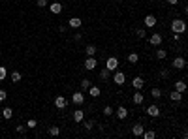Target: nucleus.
I'll return each instance as SVG.
<instances>
[{
    "instance_id": "8",
    "label": "nucleus",
    "mask_w": 188,
    "mask_h": 139,
    "mask_svg": "<svg viewBox=\"0 0 188 139\" xmlns=\"http://www.w3.org/2000/svg\"><path fill=\"white\" fill-rule=\"evenodd\" d=\"M147 115H149V117H152V119H156V117H160V107L158 105H149L147 107Z\"/></svg>"
},
{
    "instance_id": "35",
    "label": "nucleus",
    "mask_w": 188,
    "mask_h": 139,
    "mask_svg": "<svg viewBox=\"0 0 188 139\" xmlns=\"http://www.w3.org/2000/svg\"><path fill=\"white\" fill-rule=\"evenodd\" d=\"M6 98H8L6 90H2V88H0V102H6Z\"/></svg>"
},
{
    "instance_id": "28",
    "label": "nucleus",
    "mask_w": 188,
    "mask_h": 139,
    "mask_svg": "<svg viewBox=\"0 0 188 139\" xmlns=\"http://www.w3.org/2000/svg\"><path fill=\"white\" fill-rule=\"evenodd\" d=\"M135 36H137L139 40H145V38H147V32H145V28H137V30H135Z\"/></svg>"
},
{
    "instance_id": "36",
    "label": "nucleus",
    "mask_w": 188,
    "mask_h": 139,
    "mask_svg": "<svg viewBox=\"0 0 188 139\" xmlns=\"http://www.w3.org/2000/svg\"><path fill=\"white\" fill-rule=\"evenodd\" d=\"M85 126H87V130H92V128H94V120H87Z\"/></svg>"
},
{
    "instance_id": "32",
    "label": "nucleus",
    "mask_w": 188,
    "mask_h": 139,
    "mask_svg": "<svg viewBox=\"0 0 188 139\" xmlns=\"http://www.w3.org/2000/svg\"><path fill=\"white\" fill-rule=\"evenodd\" d=\"M60 133V128L58 126H51L49 128V135H58Z\"/></svg>"
},
{
    "instance_id": "7",
    "label": "nucleus",
    "mask_w": 188,
    "mask_h": 139,
    "mask_svg": "<svg viewBox=\"0 0 188 139\" xmlns=\"http://www.w3.org/2000/svg\"><path fill=\"white\" fill-rule=\"evenodd\" d=\"M66 105H68V98L66 96H57L55 98V107L57 109H66Z\"/></svg>"
},
{
    "instance_id": "38",
    "label": "nucleus",
    "mask_w": 188,
    "mask_h": 139,
    "mask_svg": "<svg viewBox=\"0 0 188 139\" xmlns=\"http://www.w3.org/2000/svg\"><path fill=\"white\" fill-rule=\"evenodd\" d=\"M27 132V126H17V133H25Z\"/></svg>"
},
{
    "instance_id": "39",
    "label": "nucleus",
    "mask_w": 188,
    "mask_h": 139,
    "mask_svg": "<svg viewBox=\"0 0 188 139\" xmlns=\"http://www.w3.org/2000/svg\"><path fill=\"white\" fill-rule=\"evenodd\" d=\"M160 75L162 77H169V72H168V70H164V72H160Z\"/></svg>"
},
{
    "instance_id": "29",
    "label": "nucleus",
    "mask_w": 188,
    "mask_h": 139,
    "mask_svg": "<svg viewBox=\"0 0 188 139\" xmlns=\"http://www.w3.org/2000/svg\"><path fill=\"white\" fill-rule=\"evenodd\" d=\"M10 79H11V83H19V81H21V74H19V72H11Z\"/></svg>"
},
{
    "instance_id": "26",
    "label": "nucleus",
    "mask_w": 188,
    "mask_h": 139,
    "mask_svg": "<svg viewBox=\"0 0 188 139\" xmlns=\"http://www.w3.org/2000/svg\"><path fill=\"white\" fill-rule=\"evenodd\" d=\"M141 135H143L145 139H154V137H156V133H154L152 130H143V133H141Z\"/></svg>"
},
{
    "instance_id": "37",
    "label": "nucleus",
    "mask_w": 188,
    "mask_h": 139,
    "mask_svg": "<svg viewBox=\"0 0 188 139\" xmlns=\"http://www.w3.org/2000/svg\"><path fill=\"white\" fill-rule=\"evenodd\" d=\"M38 6H40V8H47L49 4H47V0H38Z\"/></svg>"
},
{
    "instance_id": "9",
    "label": "nucleus",
    "mask_w": 188,
    "mask_h": 139,
    "mask_svg": "<svg viewBox=\"0 0 188 139\" xmlns=\"http://www.w3.org/2000/svg\"><path fill=\"white\" fill-rule=\"evenodd\" d=\"M162 41H164V36L158 34V32H154L152 36H149V43H151V45H160Z\"/></svg>"
},
{
    "instance_id": "25",
    "label": "nucleus",
    "mask_w": 188,
    "mask_h": 139,
    "mask_svg": "<svg viewBox=\"0 0 188 139\" xmlns=\"http://www.w3.org/2000/svg\"><path fill=\"white\" fill-rule=\"evenodd\" d=\"M109 77H111V72H109V70H107V68H104V70H102V72H100V79H104V81H107Z\"/></svg>"
},
{
    "instance_id": "40",
    "label": "nucleus",
    "mask_w": 188,
    "mask_h": 139,
    "mask_svg": "<svg viewBox=\"0 0 188 139\" xmlns=\"http://www.w3.org/2000/svg\"><path fill=\"white\" fill-rule=\"evenodd\" d=\"M166 2H168V4H171V6H175V4L179 2V0H166Z\"/></svg>"
},
{
    "instance_id": "18",
    "label": "nucleus",
    "mask_w": 188,
    "mask_h": 139,
    "mask_svg": "<svg viewBox=\"0 0 188 139\" xmlns=\"http://www.w3.org/2000/svg\"><path fill=\"white\" fill-rule=\"evenodd\" d=\"M173 86H175L173 90L181 92V94H184V92H186V83H184V81H175V85H173Z\"/></svg>"
},
{
    "instance_id": "6",
    "label": "nucleus",
    "mask_w": 188,
    "mask_h": 139,
    "mask_svg": "<svg viewBox=\"0 0 188 139\" xmlns=\"http://www.w3.org/2000/svg\"><path fill=\"white\" fill-rule=\"evenodd\" d=\"M143 100H145V94H143L141 90H135L134 94H132V102H134L135 105H141V103H143Z\"/></svg>"
},
{
    "instance_id": "21",
    "label": "nucleus",
    "mask_w": 188,
    "mask_h": 139,
    "mask_svg": "<svg viewBox=\"0 0 188 139\" xmlns=\"http://www.w3.org/2000/svg\"><path fill=\"white\" fill-rule=\"evenodd\" d=\"M0 113H2V117H4L6 120H10V119L13 117V111H11V107H4L2 111H0Z\"/></svg>"
},
{
    "instance_id": "10",
    "label": "nucleus",
    "mask_w": 188,
    "mask_h": 139,
    "mask_svg": "<svg viewBox=\"0 0 188 139\" xmlns=\"http://www.w3.org/2000/svg\"><path fill=\"white\" fill-rule=\"evenodd\" d=\"M132 86H134L135 90H141V88L145 86V81H143V77H139V75H137V77H134V79H132Z\"/></svg>"
},
{
    "instance_id": "31",
    "label": "nucleus",
    "mask_w": 188,
    "mask_h": 139,
    "mask_svg": "<svg viewBox=\"0 0 188 139\" xmlns=\"http://www.w3.org/2000/svg\"><path fill=\"white\" fill-rule=\"evenodd\" d=\"M8 77V70H6V66H0V81H4Z\"/></svg>"
},
{
    "instance_id": "12",
    "label": "nucleus",
    "mask_w": 188,
    "mask_h": 139,
    "mask_svg": "<svg viewBox=\"0 0 188 139\" xmlns=\"http://www.w3.org/2000/svg\"><path fill=\"white\" fill-rule=\"evenodd\" d=\"M81 25H83V21L79 17H70L68 19V27H72V28H79Z\"/></svg>"
},
{
    "instance_id": "2",
    "label": "nucleus",
    "mask_w": 188,
    "mask_h": 139,
    "mask_svg": "<svg viewBox=\"0 0 188 139\" xmlns=\"http://www.w3.org/2000/svg\"><path fill=\"white\" fill-rule=\"evenodd\" d=\"M105 68L109 70V72H115V70H119V58L117 57H109L105 60Z\"/></svg>"
},
{
    "instance_id": "23",
    "label": "nucleus",
    "mask_w": 188,
    "mask_h": 139,
    "mask_svg": "<svg viewBox=\"0 0 188 139\" xmlns=\"http://www.w3.org/2000/svg\"><path fill=\"white\" fill-rule=\"evenodd\" d=\"M151 96H152L154 100H158V98H162V90H160L158 86H154V88H151Z\"/></svg>"
},
{
    "instance_id": "14",
    "label": "nucleus",
    "mask_w": 188,
    "mask_h": 139,
    "mask_svg": "<svg viewBox=\"0 0 188 139\" xmlns=\"http://www.w3.org/2000/svg\"><path fill=\"white\" fill-rule=\"evenodd\" d=\"M143 23H145V27H147V28H152V27H156V23H158V21H156L154 15H147V17L143 19Z\"/></svg>"
},
{
    "instance_id": "24",
    "label": "nucleus",
    "mask_w": 188,
    "mask_h": 139,
    "mask_svg": "<svg viewBox=\"0 0 188 139\" xmlns=\"http://www.w3.org/2000/svg\"><path fill=\"white\" fill-rule=\"evenodd\" d=\"M85 51H87V57H94V55H96V45H92V43L87 45V49H85Z\"/></svg>"
},
{
    "instance_id": "5",
    "label": "nucleus",
    "mask_w": 188,
    "mask_h": 139,
    "mask_svg": "<svg viewBox=\"0 0 188 139\" xmlns=\"http://www.w3.org/2000/svg\"><path fill=\"white\" fill-rule=\"evenodd\" d=\"M96 66H98L96 58H94V57H87V60H85V70H87V72H92Z\"/></svg>"
},
{
    "instance_id": "4",
    "label": "nucleus",
    "mask_w": 188,
    "mask_h": 139,
    "mask_svg": "<svg viewBox=\"0 0 188 139\" xmlns=\"http://www.w3.org/2000/svg\"><path fill=\"white\" fill-rule=\"evenodd\" d=\"M113 81L117 83V85H124V81H126V75H124V72H121V70H115V75H113Z\"/></svg>"
},
{
    "instance_id": "3",
    "label": "nucleus",
    "mask_w": 188,
    "mask_h": 139,
    "mask_svg": "<svg viewBox=\"0 0 188 139\" xmlns=\"http://www.w3.org/2000/svg\"><path fill=\"white\" fill-rule=\"evenodd\" d=\"M72 102H74L75 105H83V103H85V94H83V90L74 92V94H72Z\"/></svg>"
},
{
    "instance_id": "27",
    "label": "nucleus",
    "mask_w": 188,
    "mask_h": 139,
    "mask_svg": "<svg viewBox=\"0 0 188 139\" xmlns=\"http://www.w3.org/2000/svg\"><path fill=\"white\" fill-rule=\"evenodd\" d=\"M154 55H156V58H158V60H164V58L168 57V51H164V49H158Z\"/></svg>"
},
{
    "instance_id": "22",
    "label": "nucleus",
    "mask_w": 188,
    "mask_h": 139,
    "mask_svg": "<svg viewBox=\"0 0 188 139\" xmlns=\"http://www.w3.org/2000/svg\"><path fill=\"white\" fill-rule=\"evenodd\" d=\"M169 100L171 102H181L182 100V94H181V92H177V90H173L171 94H169Z\"/></svg>"
},
{
    "instance_id": "20",
    "label": "nucleus",
    "mask_w": 188,
    "mask_h": 139,
    "mask_svg": "<svg viewBox=\"0 0 188 139\" xmlns=\"http://www.w3.org/2000/svg\"><path fill=\"white\" fill-rule=\"evenodd\" d=\"M126 60H128L130 64H137V62H139V55H137L135 51H132V53L126 57Z\"/></svg>"
},
{
    "instance_id": "34",
    "label": "nucleus",
    "mask_w": 188,
    "mask_h": 139,
    "mask_svg": "<svg viewBox=\"0 0 188 139\" xmlns=\"http://www.w3.org/2000/svg\"><path fill=\"white\" fill-rule=\"evenodd\" d=\"M36 126H38V122H36V119H30V120L27 122V128H30V130H32V128H36Z\"/></svg>"
},
{
    "instance_id": "30",
    "label": "nucleus",
    "mask_w": 188,
    "mask_h": 139,
    "mask_svg": "<svg viewBox=\"0 0 188 139\" xmlns=\"http://www.w3.org/2000/svg\"><path fill=\"white\" fill-rule=\"evenodd\" d=\"M90 85H92V81H90V79H83V81H81V90H83V92H85V90H88V86H90Z\"/></svg>"
},
{
    "instance_id": "1",
    "label": "nucleus",
    "mask_w": 188,
    "mask_h": 139,
    "mask_svg": "<svg viewBox=\"0 0 188 139\" xmlns=\"http://www.w3.org/2000/svg\"><path fill=\"white\" fill-rule=\"evenodd\" d=\"M171 30H173V34H182L186 30V23L182 19H173L171 21Z\"/></svg>"
},
{
    "instance_id": "15",
    "label": "nucleus",
    "mask_w": 188,
    "mask_h": 139,
    "mask_svg": "<svg viewBox=\"0 0 188 139\" xmlns=\"http://www.w3.org/2000/svg\"><path fill=\"white\" fill-rule=\"evenodd\" d=\"M100 94H102V88H100V86H94V85H90V86H88V96L98 98Z\"/></svg>"
},
{
    "instance_id": "19",
    "label": "nucleus",
    "mask_w": 188,
    "mask_h": 139,
    "mask_svg": "<svg viewBox=\"0 0 188 139\" xmlns=\"http://www.w3.org/2000/svg\"><path fill=\"white\" fill-rule=\"evenodd\" d=\"M143 124H134V128H132V133L135 135V137H141V133H143Z\"/></svg>"
},
{
    "instance_id": "11",
    "label": "nucleus",
    "mask_w": 188,
    "mask_h": 139,
    "mask_svg": "<svg viewBox=\"0 0 188 139\" xmlns=\"http://www.w3.org/2000/svg\"><path fill=\"white\" fill-rule=\"evenodd\" d=\"M175 70H184V66H186V60L182 58V57H177V58H173V64H171Z\"/></svg>"
},
{
    "instance_id": "16",
    "label": "nucleus",
    "mask_w": 188,
    "mask_h": 139,
    "mask_svg": "<svg viewBox=\"0 0 188 139\" xmlns=\"http://www.w3.org/2000/svg\"><path fill=\"white\" fill-rule=\"evenodd\" d=\"M85 119V111L83 109H75L74 111V122H83Z\"/></svg>"
},
{
    "instance_id": "33",
    "label": "nucleus",
    "mask_w": 188,
    "mask_h": 139,
    "mask_svg": "<svg viewBox=\"0 0 188 139\" xmlns=\"http://www.w3.org/2000/svg\"><path fill=\"white\" fill-rule=\"evenodd\" d=\"M104 115H105V117H111V115H113V107L111 105H105L104 107Z\"/></svg>"
},
{
    "instance_id": "17",
    "label": "nucleus",
    "mask_w": 188,
    "mask_h": 139,
    "mask_svg": "<svg viewBox=\"0 0 188 139\" xmlns=\"http://www.w3.org/2000/svg\"><path fill=\"white\" fill-rule=\"evenodd\" d=\"M49 11L55 13V15H58V13L62 11V4H60V2H53V4H49Z\"/></svg>"
},
{
    "instance_id": "13",
    "label": "nucleus",
    "mask_w": 188,
    "mask_h": 139,
    "mask_svg": "<svg viewBox=\"0 0 188 139\" xmlns=\"http://www.w3.org/2000/svg\"><path fill=\"white\" fill-rule=\"evenodd\" d=\"M126 117H128V109H126L124 105H119V107H117V119L124 120Z\"/></svg>"
}]
</instances>
